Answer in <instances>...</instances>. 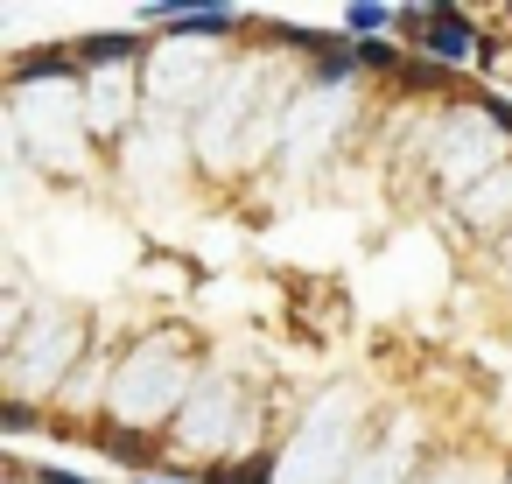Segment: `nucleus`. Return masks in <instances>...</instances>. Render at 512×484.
Returning <instances> with one entry per match:
<instances>
[{"instance_id":"9b49d317","label":"nucleus","mask_w":512,"mask_h":484,"mask_svg":"<svg viewBox=\"0 0 512 484\" xmlns=\"http://www.w3.org/2000/svg\"><path fill=\"white\" fill-rule=\"evenodd\" d=\"M0 421H8V435H29V428H36V414H29L22 400H8V407H0Z\"/></svg>"},{"instance_id":"f257e3e1","label":"nucleus","mask_w":512,"mask_h":484,"mask_svg":"<svg viewBox=\"0 0 512 484\" xmlns=\"http://www.w3.org/2000/svg\"><path fill=\"white\" fill-rule=\"evenodd\" d=\"M477 43H484V36L470 29V15H463V8H435V15H428V36H421V50H428L435 64H449V71H456L463 57H477Z\"/></svg>"},{"instance_id":"0eeeda50","label":"nucleus","mask_w":512,"mask_h":484,"mask_svg":"<svg viewBox=\"0 0 512 484\" xmlns=\"http://www.w3.org/2000/svg\"><path fill=\"white\" fill-rule=\"evenodd\" d=\"M358 71H379V78H400V71H407V57H400V50H393L386 36H365V43H358Z\"/></svg>"},{"instance_id":"f03ea898","label":"nucleus","mask_w":512,"mask_h":484,"mask_svg":"<svg viewBox=\"0 0 512 484\" xmlns=\"http://www.w3.org/2000/svg\"><path fill=\"white\" fill-rule=\"evenodd\" d=\"M155 22H169V36H232L239 29L232 8H155Z\"/></svg>"},{"instance_id":"1a4fd4ad","label":"nucleus","mask_w":512,"mask_h":484,"mask_svg":"<svg viewBox=\"0 0 512 484\" xmlns=\"http://www.w3.org/2000/svg\"><path fill=\"white\" fill-rule=\"evenodd\" d=\"M386 22H400V15H393V8H372V0H358V8H344V29H351L358 43H365L372 29H386Z\"/></svg>"},{"instance_id":"423d86ee","label":"nucleus","mask_w":512,"mask_h":484,"mask_svg":"<svg viewBox=\"0 0 512 484\" xmlns=\"http://www.w3.org/2000/svg\"><path fill=\"white\" fill-rule=\"evenodd\" d=\"M141 57V36H85L78 43V64H127Z\"/></svg>"},{"instance_id":"6e6552de","label":"nucleus","mask_w":512,"mask_h":484,"mask_svg":"<svg viewBox=\"0 0 512 484\" xmlns=\"http://www.w3.org/2000/svg\"><path fill=\"white\" fill-rule=\"evenodd\" d=\"M267 470H274V456H246V463H218V470H204L197 484H267Z\"/></svg>"},{"instance_id":"4468645a","label":"nucleus","mask_w":512,"mask_h":484,"mask_svg":"<svg viewBox=\"0 0 512 484\" xmlns=\"http://www.w3.org/2000/svg\"><path fill=\"white\" fill-rule=\"evenodd\" d=\"M148 484H176V477H148Z\"/></svg>"},{"instance_id":"f8f14e48","label":"nucleus","mask_w":512,"mask_h":484,"mask_svg":"<svg viewBox=\"0 0 512 484\" xmlns=\"http://www.w3.org/2000/svg\"><path fill=\"white\" fill-rule=\"evenodd\" d=\"M477 106H484V113H491V120H498V127H505V134H512V106H505V99H498V92H477Z\"/></svg>"},{"instance_id":"ddd939ff","label":"nucleus","mask_w":512,"mask_h":484,"mask_svg":"<svg viewBox=\"0 0 512 484\" xmlns=\"http://www.w3.org/2000/svg\"><path fill=\"white\" fill-rule=\"evenodd\" d=\"M43 484H85V477H78V470H57V463H50V470H43Z\"/></svg>"},{"instance_id":"7ed1b4c3","label":"nucleus","mask_w":512,"mask_h":484,"mask_svg":"<svg viewBox=\"0 0 512 484\" xmlns=\"http://www.w3.org/2000/svg\"><path fill=\"white\" fill-rule=\"evenodd\" d=\"M400 85H407V92H421V99H442V92L456 99V92H463V85H456V71H449V64H435V57H407Z\"/></svg>"},{"instance_id":"9d476101","label":"nucleus","mask_w":512,"mask_h":484,"mask_svg":"<svg viewBox=\"0 0 512 484\" xmlns=\"http://www.w3.org/2000/svg\"><path fill=\"white\" fill-rule=\"evenodd\" d=\"M351 71H358V50H351V43H337L330 57H316V78H323V85H337V78H351Z\"/></svg>"},{"instance_id":"39448f33","label":"nucleus","mask_w":512,"mask_h":484,"mask_svg":"<svg viewBox=\"0 0 512 484\" xmlns=\"http://www.w3.org/2000/svg\"><path fill=\"white\" fill-rule=\"evenodd\" d=\"M71 64H78L71 50H22V57L8 64V78H15V85H29V78H64Z\"/></svg>"},{"instance_id":"20e7f679","label":"nucleus","mask_w":512,"mask_h":484,"mask_svg":"<svg viewBox=\"0 0 512 484\" xmlns=\"http://www.w3.org/2000/svg\"><path fill=\"white\" fill-rule=\"evenodd\" d=\"M99 449H106L113 463H134V470L155 463V435H134V428H99Z\"/></svg>"}]
</instances>
